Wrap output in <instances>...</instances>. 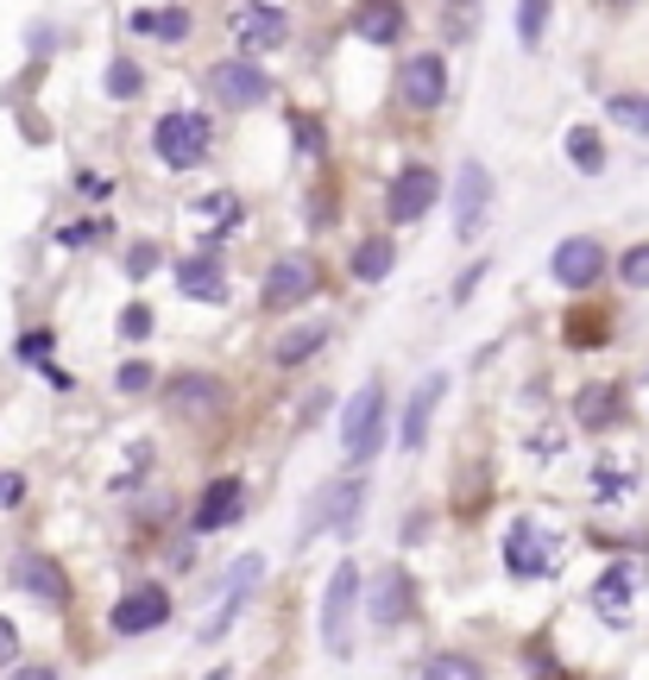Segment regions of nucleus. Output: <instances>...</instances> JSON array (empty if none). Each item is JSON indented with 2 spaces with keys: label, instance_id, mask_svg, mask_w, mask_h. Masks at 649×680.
I'll use <instances>...</instances> for the list:
<instances>
[{
  "label": "nucleus",
  "instance_id": "nucleus-4",
  "mask_svg": "<svg viewBox=\"0 0 649 680\" xmlns=\"http://www.w3.org/2000/svg\"><path fill=\"white\" fill-rule=\"evenodd\" d=\"M486 209H493V171H486L479 158H467V164H460V183H454V234L473 240L486 227Z\"/></svg>",
  "mask_w": 649,
  "mask_h": 680
},
{
  "label": "nucleus",
  "instance_id": "nucleus-2",
  "mask_svg": "<svg viewBox=\"0 0 649 680\" xmlns=\"http://www.w3.org/2000/svg\"><path fill=\"white\" fill-rule=\"evenodd\" d=\"M378 442H385V390H378V378H366V390L347 404V423H341V454L359 467L378 454Z\"/></svg>",
  "mask_w": 649,
  "mask_h": 680
},
{
  "label": "nucleus",
  "instance_id": "nucleus-6",
  "mask_svg": "<svg viewBox=\"0 0 649 680\" xmlns=\"http://www.w3.org/2000/svg\"><path fill=\"white\" fill-rule=\"evenodd\" d=\"M258 580H265V561H258V555H240V561L227 567V586H221V611L202 623V642L227 637V623L246 611V599H253V586H258Z\"/></svg>",
  "mask_w": 649,
  "mask_h": 680
},
{
  "label": "nucleus",
  "instance_id": "nucleus-16",
  "mask_svg": "<svg viewBox=\"0 0 649 680\" xmlns=\"http://www.w3.org/2000/svg\"><path fill=\"white\" fill-rule=\"evenodd\" d=\"M549 561H555V555H549V536H542L536 524H517L511 542H505V567L530 580V574H549Z\"/></svg>",
  "mask_w": 649,
  "mask_h": 680
},
{
  "label": "nucleus",
  "instance_id": "nucleus-9",
  "mask_svg": "<svg viewBox=\"0 0 649 680\" xmlns=\"http://www.w3.org/2000/svg\"><path fill=\"white\" fill-rule=\"evenodd\" d=\"M549 272L568 284V291H592L599 284V272H606V246L599 240H561L549 258Z\"/></svg>",
  "mask_w": 649,
  "mask_h": 680
},
{
  "label": "nucleus",
  "instance_id": "nucleus-11",
  "mask_svg": "<svg viewBox=\"0 0 649 680\" xmlns=\"http://www.w3.org/2000/svg\"><path fill=\"white\" fill-rule=\"evenodd\" d=\"M397 89H404V101H410L416 114H429V108H442V95H448V63L435 58V51H423V58L404 63Z\"/></svg>",
  "mask_w": 649,
  "mask_h": 680
},
{
  "label": "nucleus",
  "instance_id": "nucleus-29",
  "mask_svg": "<svg viewBox=\"0 0 649 680\" xmlns=\"http://www.w3.org/2000/svg\"><path fill=\"white\" fill-rule=\"evenodd\" d=\"M423 680H486V674H479V661H467V656H429L423 661Z\"/></svg>",
  "mask_w": 649,
  "mask_h": 680
},
{
  "label": "nucleus",
  "instance_id": "nucleus-14",
  "mask_svg": "<svg viewBox=\"0 0 649 680\" xmlns=\"http://www.w3.org/2000/svg\"><path fill=\"white\" fill-rule=\"evenodd\" d=\"M366 611H373V623H385V630H397V623L416 611V592H410V574L404 567H385L373 580V599H366Z\"/></svg>",
  "mask_w": 649,
  "mask_h": 680
},
{
  "label": "nucleus",
  "instance_id": "nucleus-1",
  "mask_svg": "<svg viewBox=\"0 0 649 680\" xmlns=\"http://www.w3.org/2000/svg\"><path fill=\"white\" fill-rule=\"evenodd\" d=\"M354 605H359V567L341 561L328 574V599H322V642H328V656H354Z\"/></svg>",
  "mask_w": 649,
  "mask_h": 680
},
{
  "label": "nucleus",
  "instance_id": "nucleus-33",
  "mask_svg": "<svg viewBox=\"0 0 649 680\" xmlns=\"http://www.w3.org/2000/svg\"><path fill=\"white\" fill-rule=\"evenodd\" d=\"M120 334H126V341H145V334H152V309H145V303H133V309L120 315Z\"/></svg>",
  "mask_w": 649,
  "mask_h": 680
},
{
  "label": "nucleus",
  "instance_id": "nucleus-30",
  "mask_svg": "<svg viewBox=\"0 0 649 680\" xmlns=\"http://www.w3.org/2000/svg\"><path fill=\"white\" fill-rule=\"evenodd\" d=\"M606 114L618 120V126H637V133H649V101H643V95H611Z\"/></svg>",
  "mask_w": 649,
  "mask_h": 680
},
{
  "label": "nucleus",
  "instance_id": "nucleus-27",
  "mask_svg": "<svg viewBox=\"0 0 649 680\" xmlns=\"http://www.w3.org/2000/svg\"><path fill=\"white\" fill-rule=\"evenodd\" d=\"M568 158L580 164V171H606V145H599L592 126H574V133H568Z\"/></svg>",
  "mask_w": 649,
  "mask_h": 680
},
{
  "label": "nucleus",
  "instance_id": "nucleus-36",
  "mask_svg": "<svg viewBox=\"0 0 649 680\" xmlns=\"http://www.w3.org/2000/svg\"><path fill=\"white\" fill-rule=\"evenodd\" d=\"M630 491V473H599V498H625Z\"/></svg>",
  "mask_w": 649,
  "mask_h": 680
},
{
  "label": "nucleus",
  "instance_id": "nucleus-5",
  "mask_svg": "<svg viewBox=\"0 0 649 680\" xmlns=\"http://www.w3.org/2000/svg\"><path fill=\"white\" fill-rule=\"evenodd\" d=\"M171 618V592L164 586H133V592H120L108 623H114V637H145L158 623Z\"/></svg>",
  "mask_w": 649,
  "mask_h": 680
},
{
  "label": "nucleus",
  "instance_id": "nucleus-21",
  "mask_svg": "<svg viewBox=\"0 0 649 680\" xmlns=\"http://www.w3.org/2000/svg\"><path fill=\"white\" fill-rule=\"evenodd\" d=\"M630 586H637V574H630V567H611V574H599V586H592V605H599V618H611V623L630 618Z\"/></svg>",
  "mask_w": 649,
  "mask_h": 680
},
{
  "label": "nucleus",
  "instance_id": "nucleus-17",
  "mask_svg": "<svg viewBox=\"0 0 649 680\" xmlns=\"http://www.w3.org/2000/svg\"><path fill=\"white\" fill-rule=\"evenodd\" d=\"M178 291L190 303H221V258L215 253H190L178 265Z\"/></svg>",
  "mask_w": 649,
  "mask_h": 680
},
{
  "label": "nucleus",
  "instance_id": "nucleus-12",
  "mask_svg": "<svg viewBox=\"0 0 649 680\" xmlns=\"http://www.w3.org/2000/svg\"><path fill=\"white\" fill-rule=\"evenodd\" d=\"M435 195H442V176L429 171V164H410V171L392 183V221H423V214L435 209Z\"/></svg>",
  "mask_w": 649,
  "mask_h": 680
},
{
  "label": "nucleus",
  "instance_id": "nucleus-3",
  "mask_svg": "<svg viewBox=\"0 0 649 680\" xmlns=\"http://www.w3.org/2000/svg\"><path fill=\"white\" fill-rule=\"evenodd\" d=\"M152 152L171 164V171H190L209 158V120L202 114H164L152 126Z\"/></svg>",
  "mask_w": 649,
  "mask_h": 680
},
{
  "label": "nucleus",
  "instance_id": "nucleus-31",
  "mask_svg": "<svg viewBox=\"0 0 649 680\" xmlns=\"http://www.w3.org/2000/svg\"><path fill=\"white\" fill-rule=\"evenodd\" d=\"M108 95H120V101L139 95V63L133 58H114V63H108Z\"/></svg>",
  "mask_w": 649,
  "mask_h": 680
},
{
  "label": "nucleus",
  "instance_id": "nucleus-20",
  "mask_svg": "<svg viewBox=\"0 0 649 680\" xmlns=\"http://www.w3.org/2000/svg\"><path fill=\"white\" fill-rule=\"evenodd\" d=\"M240 479H215V486H209V498H202V510H196V529L202 536H209V529H227L240 517Z\"/></svg>",
  "mask_w": 649,
  "mask_h": 680
},
{
  "label": "nucleus",
  "instance_id": "nucleus-32",
  "mask_svg": "<svg viewBox=\"0 0 649 680\" xmlns=\"http://www.w3.org/2000/svg\"><path fill=\"white\" fill-rule=\"evenodd\" d=\"M618 277H625L630 291H649V246H630L625 265H618Z\"/></svg>",
  "mask_w": 649,
  "mask_h": 680
},
{
  "label": "nucleus",
  "instance_id": "nucleus-19",
  "mask_svg": "<svg viewBox=\"0 0 649 680\" xmlns=\"http://www.w3.org/2000/svg\"><path fill=\"white\" fill-rule=\"evenodd\" d=\"M171 404H178L183 416H209V409H221V378H209V372H183L178 385H171Z\"/></svg>",
  "mask_w": 649,
  "mask_h": 680
},
{
  "label": "nucleus",
  "instance_id": "nucleus-10",
  "mask_svg": "<svg viewBox=\"0 0 649 680\" xmlns=\"http://www.w3.org/2000/svg\"><path fill=\"white\" fill-rule=\"evenodd\" d=\"M13 586L20 592H32L39 605H70V580H63V567L51 561V555H13Z\"/></svg>",
  "mask_w": 649,
  "mask_h": 680
},
{
  "label": "nucleus",
  "instance_id": "nucleus-22",
  "mask_svg": "<svg viewBox=\"0 0 649 680\" xmlns=\"http://www.w3.org/2000/svg\"><path fill=\"white\" fill-rule=\"evenodd\" d=\"M354 505H359V486H328V498L322 505H310V517H303V529H354Z\"/></svg>",
  "mask_w": 649,
  "mask_h": 680
},
{
  "label": "nucleus",
  "instance_id": "nucleus-13",
  "mask_svg": "<svg viewBox=\"0 0 649 680\" xmlns=\"http://www.w3.org/2000/svg\"><path fill=\"white\" fill-rule=\"evenodd\" d=\"M234 39L246 44V51H277V44L291 39V20H284V7L253 0V7H240L234 13Z\"/></svg>",
  "mask_w": 649,
  "mask_h": 680
},
{
  "label": "nucleus",
  "instance_id": "nucleus-25",
  "mask_svg": "<svg viewBox=\"0 0 649 680\" xmlns=\"http://www.w3.org/2000/svg\"><path fill=\"white\" fill-rule=\"evenodd\" d=\"M392 265H397L392 240H366V246H354V277H366V284H378Z\"/></svg>",
  "mask_w": 649,
  "mask_h": 680
},
{
  "label": "nucleus",
  "instance_id": "nucleus-40",
  "mask_svg": "<svg viewBox=\"0 0 649 680\" xmlns=\"http://www.w3.org/2000/svg\"><path fill=\"white\" fill-rule=\"evenodd\" d=\"M611 7H630V0H611Z\"/></svg>",
  "mask_w": 649,
  "mask_h": 680
},
{
  "label": "nucleus",
  "instance_id": "nucleus-35",
  "mask_svg": "<svg viewBox=\"0 0 649 680\" xmlns=\"http://www.w3.org/2000/svg\"><path fill=\"white\" fill-rule=\"evenodd\" d=\"M145 385H152V366H145V359H133V366H120V390H126V397H139Z\"/></svg>",
  "mask_w": 649,
  "mask_h": 680
},
{
  "label": "nucleus",
  "instance_id": "nucleus-18",
  "mask_svg": "<svg viewBox=\"0 0 649 680\" xmlns=\"http://www.w3.org/2000/svg\"><path fill=\"white\" fill-rule=\"evenodd\" d=\"M354 32L366 44H397L404 39V7H397V0H366L359 20H354Z\"/></svg>",
  "mask_w": 649,
  "mask_h": 680
},
{
  "label": "nucleus",
  "instance_id": "nucleus-7",
  "mask_svg": "<svg viewBox=\"0 0 649 680\" xmlns=\"http://www.w3.org/2000/svg\"><path fill=\"white\" fill-rule=\"evenodd\" d=\"M209 89H215V101H227V108H258V101L272 95V82H265V70L258 63H215L209 70Z\"/></svg>",
  "mask_w": 649,
  "mask_h": 680
},
{
  "label": "nucleus",
  "instance_id": "nucleus-15",
  "mask_svg": "<svg viewBox=\"0 0 649 680\" xmlns=\"http://www.w3.org/2000/svg\"><path fill=\"white\" fill-rule=\"evenodd\" d=\"M442 397H448V372H429V378L410 390V404H404V435H397L410 454L429 442V416H435V404H442Z\"/></svg>",
  "mask_w": 649,
  "mask_h": 680
},
{
  "label": "nucleus",
  "instance_id": "nucleus-28",
  "mask_svg": "<svg viewBox=\"0 0 649 680\" xmlns=\"http://www.w3.org/2000/svg\"><path fill=\"white\" fill-rule=\"evenodd\" d=\"M542 32H549V0H517V39L530 44H542Z\"/></svg>",
  "mask_w": 649,
  "mask_h": 680
},
{
  "label": "nucleus",
  "instance_id": "nucleus-26",
  "mask_svg": "<svg viewBox=\"0 0 649 680\" xmlns=\"http://www.w3.org/2000/svg\"><path fill=\"white\" fill-rule=\"evenodd\" d=\"M574 416H580V423H587V428H606L611 416H618V390H611V385H592L587 397L574 404Z\"/></svg>",
  "mask_w": 649,
  "mask_h": 680
},
{
  "label": "nucleus",
  "instance_id": "nucleus-37",
  "mask_svg": "<svg viewBox=\"0 0 649 680\" xmlns=\"http://www.w3.org/2000/svg\"><path fill=\"white\" fill-rule=\"evenodd\" d=\"M7 680H58V668H51V661H26V668H13Z\"/></svg>",
  "mask_w": 649,
  "mask_h": 680
},
{
  "label": "nucleus",
  "instance_id": "nucleus-38",
  "mask_svg": "<svg viewBox=\"0 0 649 680\" xmlns=\"http://www.w3.org/2000/svg\"><path fill=\"white\" fill-rule=\"evenodd\" d=\"M152 265H158V253H152V246H133V258H126V272H133V277H145Z\"/></svg>",
  "mask_w": 649,
  "mask_h": 680
},
{
  "label": "nucleus",
  "instance_id": "nucleus-23",
  "mask_svg": "<svg viewBox=\"0 0 649 680\" xmlns=\"http://www.w3.org/2000/svg\"><path fill=\"white\" fill-rule=\"evenodd\" d=\"M133 32H145V39H164V44H183V39H190V13H183V7L133 13Z\"/></svg>",
  "mask_w": 649,
  "mask_h": 680
},
{
  "label": "nucleus",
  "instance_id": "nucleus-24",
  "mask_svg": "<svg viewBox=\"0 0 649 680\" xmlns=\"http://www.w3.org/2000/svg\"><path fill=\"white\" fill-rule=\"evenodd\" d=\"M322 341H328V328H291V334H284V341L272 347V359H277V366H303V359H310Z\"/></svg>",
  "mask_w": 649,
  "mask_h": 680
},
{
  "label": "nucleus",
  "instance_id": "nucleus-39",
  "mask_svg": "<svg viewBox=\"0 0 649 680\" xmlns=\"http://www.w3.org/2000/svg\"><path fill=\"white\" fill-rule=\"evenodd\" d=\"M13 649H20V630H13V618H0V661H13Z\"/></svg>",
  "mask_w": 649,
  "mask_h": 680
},
{
  "label": "nucleus",
  "instance_id": "nucleus-8",
  "mask_svg": "<svg viewBox=\"0 0 649 680\" xmlns=\"http://www.w3.org/2000/svg\"><path fill=\"white\" fill-rule=\"evenodd\" d=\"M315 258H303V253H291V258H277L272 272H265V309H291V303H303V296L315 291Z\"/></svg>",
  "mask_w": 649,
  "mask_h": 680
},
{
  "label": "nucleus",
  "instance_id": "nucleus-34",
  "mask_svg": "<svg viewBox=\"0 0 649 680\" xmlns=\"http://www.w3.org/2000/svg\"><path fill=\"white\" fill-rule=\"evenodd\" d=\"M473 20H479V0H454V7H448V32H454V39L473 32Z\"/></svg>",
  "mask_w": 649,
  "mask_h": 680
}]
</instances>
